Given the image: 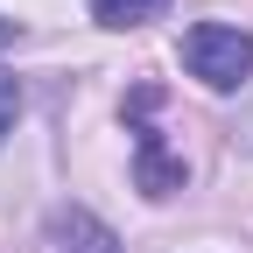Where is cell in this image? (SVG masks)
Masks as SVG:
<instances>
[{
  "label": "cell",
  "instance_id": "obj_1",
  "mask_svg": "<svg viewBox=\"0 0 253 253\" xmlns=\"http://www.w3.org/2000/svg\"><path fill=\"white\" fill-rule=\"evenodd\" d=\"M155 106H162V84H134V91H126V134H134V183H141V197H148V204H162V197H176V190L190 183V169H183V155H169L162 126L148 120Z\"/></svg>",
  "mask_w": 253,
  "mask_h": 253
},
{
  "label": "cell",
  "instance_id": "obj_2",
  "mask_svg": "<svg viewBox=\"0 0 253 253\" xmlns=\"http://www.w3.org/2000/svg\"><path fill=\"white\" fill-rule=\"evenodd\" d=\"M183 71L204 91H239L253 78V36L239 21H190L183 28Z\"/></svg>",
  "mask_w": 253,
  "mask_h": 253
},
{
  "label": "cell",
  "instance_id": "obj_3",
  "mask_svg": "<svg viewBox=\"0 0 253 253\" xmlns=\"http://www.w3.org/2000/svg\"><path fill=\"white\" fill-rule=\"evenodd\" d=\"M49 253H126L120 232L106 225L99 211H84V204H63L49 218Z\"/></svg>",
  "mask_w": 253,
  "mask_h": 253
},
{
  "label": "cell",
  "instance_id": "obj_4",
  "mask_svg": "<svg viewBox=\"0 0 253 253\" xmlns=\"http://www.w3.org/2000/svg\"><path fill=\"white\" fill-rule=\"evenodd\" d=\"M176 7V0H91V21L99 28H148V21H162Z\"/></svg>",
  "mask_w": 253,
  "mask_h": 253
},
{
  "label": "cell",
  "instance_id": "obj_5",
  "mask_svg": "<svg viewBox=\"0 0 253 253\" xmlns=\"http://www.w3.org/2000/svg\"><path fill=\"white\" fill-rule=\"evenodd\" d=\"M14 120H21V78H14V71H0V141L14 134Z\"/></svg>",
  "mask_w": 253,
  "mask_h": 253
},
{
  "label": "cell",
  "instance_id": "obj_6",
  "mask_svg": "<svg viewBox=\"0 0 253 253\" xmlns=\"http://www.w3.org/2000/svg\"><path fill=\"white\" fill-rule=\"evenodd\" d=\"M21 36H28V21H14V14H0V49H14Z\"/></svg>",
  "mask_w": 253,
  "mask_h": 253
}]
</instances>
